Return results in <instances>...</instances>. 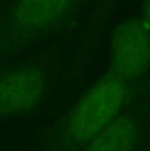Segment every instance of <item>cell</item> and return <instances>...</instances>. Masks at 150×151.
I'll use <instances>...</instances> for the list:
<instances>
[{"label": "cell", "instance_id": "cell-6", "mask_svg": "<svg viewBox=\"0 0 150 151\" xmlns=\"http://www.w3.org/2000/svg\"><path fill=\"white\" fill-rule=\"evenodd\" d=\"M143 20L145 21L150 28V0H146L144 4V10H143Z\"/></svg>", "mask_w": 150, "mask_h": 151}, {"label": "cell", "instance_id": "cell-3", "mask_svg": "<svg viewBox=\"0 0 150 151\" xmlns=\"http://www.w3.org/2000/svg\"><path fill=\"white\" fill-rule=\"evenodd\" d=\"M76 0H17L5 17L7 32L26 39L48 31L64 20Z\"/></svg>", "mask_w": 150, "mask_h": 151}, {"label": "cell", "instance_id": "cell-5", "mask_svg": "<svg viewBox=\"0 0 150 151\" xmlns=\"http://www.w3.org/2000/svg\"><path fill=\"white\" fill-rule=\"evenodd\" d=\"M137 137L136 121L128 115H118L88 141L85 151H132Z\"/></svg>", "mask_w": 150, "mask_h": 151}, {"label": "cell", "instance_id": "cell-1", "mask_svg": "<svg viewBox=\"0 0 150 151\" xmlns=\"http://www.w3.org/2000/svg\"><path fill=\"white\" fill-rule=\"evenodd\" d=\"M126 82L109 75L97 82L73 109L68 133L77 142H88L118 116L128 99Z\"/></svg>", "mask_w": 150, "mask_h": 151}, {"label": "cell", "instance_id": "cell-2", "mask_svg": "<svg viewBox=\"0 0 150 151\" xmlns=\"http://www.w3.org/2000/svg\"><path fill=\"white\" fill-rule=\"evenodd\" d=\"M150 65V28L144 20L128 19L114 28L111 36L110 75L132 81Z\"/></svg>", "mask_w": 150, "mask_h": 151}, {"label": "cell", "instance_id": "cell-4", "mask_svg": "<svg viewBox=\"0 0 150 151\" xmlns=\"http://www.w3.org/2000/svg\"><path fill=\"white\" fill-rule=\"evenodd\" d=\"M45 90V74L37 67H20L0 75V117L31 110L40 102Z\"/></svg>", "mask_w": 150, "mask_h": 151}, {"label": "cell", "instance_id": "cell-7", "mask_svg": "<svg viewBox=\"0 0 150 151\" xmlns=\"http://www.w3.org/2000/svg\"><path fill=\"white\" fill-rule=\"evenodd\" d=\"M4 2H6V0H0V3H4Z\"/></svg>", "mask_w": 150, "mask_h": 151}]
</instances>
